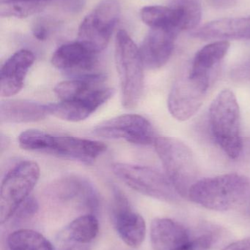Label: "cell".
Listing matches in <instances>:
<instances>
[{"instance_id":"28","label":"cell","mask_w":250,"mask_h":250,"mask_svg":"<svg viewBox=\"0 0 250 250\" xmlns=\"http://www.w3.org/2000/svg\"><path fill=\"white\" fill-rule=\"evenodd\" d=\"M34 36L39 41H45L48 37V31L44 25L38 24L33 29Z\"/></svg>"},{"instance_id":"24","label":"cell","mask_w":250,"mask_h":250,"mask_svg":"<svg viewBox=\"0 0 250 250\" xmlns=\"http://www.w3.org/2000/svg\"><path fill=\"white\" fill-rule=\"evenodd\" d=\"M46 2L44 1H11L1 3V17L26 18L44 10Z\"/></svg>"},{"instance_id":"27","label":"cell","mask_w":250,"mask_h":250,"mask_svg":"<svg viewBox=\"0 0 250 250\" xmlns=\"http://www.w3.org/2000/svg\"><path fill=\"white\" fill-rule=\"evenodd\" d=\"M223 250H250V238L233 242Z\"/></svg>"},{"instance_id":"7","label":"cell","mask_w":250,"mask_h":250,"mask_svg":"<svg viewBox=\"0 0 250 250\" xmlns=\"http://www.w3.org/2000/svg\"><path fill=\"white\" fill-rule=\"evenodd\" d=\"M114 174L134 190L167 202L182 197L166 175L147 166L118 163L113 166Z\"/></svg>"},{"instance_id":"3","label":"cell","mask_w":250,"mask_h":250,"mask_svg":"<svg viewBox=\"0 0 250 250\" xmlns=\"http://www.w3.org/2000/svg\"><path fill=\"white\" fill-rule=\"evenodd\" d=\"M209 123L213 137L224 152L231 159H237L243 144L241 136L240 109L232 91H222L211 103Z\"/></svg>"},{"instance_id":"15","label":"cell","mask_w":250,"mask_h":250,"mask_svg":"<svg viewBox=\"0 0 250 250\" xmlns=\"http://www.w3.org/2000/svg\"><path fill=\"white\" fill-rule=\"evenodd\" d=\"M35 62V55L27 49L16 51L1 68L0 95L10 98L17 95L24 85L25 79Z\"/></svg>"},{"instance_id":"12","label":"cell","mask_w":250,"mask_h":250,"mask_svg":"<svg viewBox=\"0 0 250 250\" xmlns=\"http://www.w3.org/2000/svg\"><path fill=\"white\" fill-rule=\"evenodd\" d=\"M114 92L112 88L102 86L76 99L50 104L51 115L72 123L82 121L107 103Z\"/></svg>"},{"instance_id":"18","label":"cell","mask_w":250,"mask_h":250,"mask_svg":"<svg viewBox=\"0 0 250 250\" xmlns=\"http://www.w3.org/2000/svg\"><path fill=\"white\" fill-rule=\"evenodd\" d=\"M140 16L142 21L151 29H161L177 35L182 31L189 30L184 9L179 3L173 7L146 6L141 10Z\"/></svg>"},{"instance_id":"10","label":"cell","mask_w":250,"mask_h":250,"mask_svg":"<svg viewBox=\"0 0 250 250\" xmlns=\"http://www.w3.org/2000/svg\"><path fill=\"white\" fill-rule=\"evenodd\" d=\"M93 132L101 138L142 146L154 144L157 138L152 125L137 114H125L103 122L94 128Z\"/></svg>"},{"instance_id":"1","label":"cell","mask_w":250,"mask_h":250,"mask_svg":"<svg viewBox=\"0 0 250 250\" xmlns=\"http://www.w3.org/2000/svg\"><path fill=\"white\" fill-rule=\"evenodd\" d=\"M250 197V179L238 173L200 179L189 192L195 204L214 211H227L246 202Z\"/></svg>"},{"instance_id":"5","label":"cell","mask_w":250,"mask_h":250,"mask_svg":"<svg viewBox=\"0 0 250 250\" xmlns=\"http://www.w3.org/2000/svg\"><path fill=\"white\" fill-rule=\"evenodd\" d=\"M40 177L39 166L25 160L10 169L2 179L0 190V222L7 223L28 198Z\"/></svg>"},{"instance_id":"13","label":"cell","mask_w":250,"mask_h":250,"mask_svg":"<svg viewBox=\"0 0 250 250\" xmlns=\"http://www.w3.org/2000/svg\"><path fill=\"white\" fill-rule=\"evenodd\" d=\"M53 65L60 71L73 76L85 77L96 73L97 54L80 42H70L59 47L51 57Z\"/></svg>"},{"instance_id":"16","label":"cell","mask_w":250,"mask_h":250,"mask_svg":"<svg viewBox=\"0 0 250 250\" xmlns=\"http://www.w3.org/2000/svg\"><path fill=\"white\" fill-rule=\"evenodd\" d=\"M178 35L167 31L151 29L139 48L145 68L155 70L167 64L173 54Z\"/></svg>"},{"instance_id":"21","label":"cell","mask_w":250,"mask_h":250,"mask_svg":"<svg viewBox=\"0 0 250 250\" xmlns=\"http://www.w3.org/2000/svg\"><path fill=\"white\" fill-rule=\"evenodd\" d=\"M230 48L227 41H217L205 45L194 57L189 72L194 76L212 78L216 67L223 61Z\"/></svg>"},{"instance_id":"9","label":"cell","mask_w":250,"mask_h":250,"mask_svg":"<svg viewBox=\"0 0 250 250\" xmlns=\"http://www.w3.org/2000/svg\"><path fill=\"white\" fill-rule=\"evenodd\" d=\"M34 150L91 165L107 150V146L100 141L73 136H55L41 130L35 138Z\"/></svg>"},{"instance_id":"23","label":"cell","mask_w":250,"mask_h":250,"mask_svg":"<svg viewBox=\"0 0 250 250\" xmlns=\"http://www.w3.org/2000/svg\"><path fill=\"white\" fill-rule=\"evenodd\" d=\"M7 242L10 250H54L45 236L29 229L15 230L9 235Z\"/></svg>"},{"instance_id":"25","label":"cell","mask_w":250,"mask_h":250,"mask_svg":"<svg viewBox=\"0 0 250 250\" xmlns=\"http://www.w3.org/2000/svg\"><path fill=\"white\" fill-rule=\"evenodd\" d=\"M38 201L34 197L29 196L18 207L11 219H14L16 223H20L32 218L38 212Z\"/></svg>"},{"instance_id":"26","label":"cell","mask_w":250,"mask_h":250,"mask_svg":"<svg viewBox=\"0 0 250 250\" xmlns=\"http://www.w3.org/2000/svg\"><path fill=\"white\" fill-rule=\"evenodd\" d=\"M214 236L211 234L202 235L192 239L190 242L174 250H210L214 242Z\"/></svg>"},{"instance_id":"2","label":"cell","mask_w":250,"mask_h":250,"mask_svg":"<svg viewBox=\"0 0 250 250\" xmlns=\"http://www.w3.org/2000/svg\"><path fill=\"white\" fill-rule=\"evenodd\" d=\"M114 57L124 108H136L144 88V66L139 48L124 29L115 37Z\"/></svg>"},{"instance_id":"20","label":"cell","mask_w":250,"mask_h":250,"mask_svg":"<svg viewBox=\"0 0 250 250\" xmlns=\"http://www.w3.org/2000/svg\"><path fill=\"white\" fill-rule=\"evenodd\" d=\"M192 240L189 231L180 223L167 218H157L151 226L154 250H174Z\"/></svg>"},{"instance_id":"22","label":"cell","mask_w":250,"mask_h":250,"mask_svg":"<svg viewBox=\"0 0 250 250\" xmlns=\"http://www.w3.org/2000/svg\"><path fill=\"white\" fill-rule=\"evenodd\" d=\"M66 231L70 242L86 245L95 240L98 236L99 223L95 214H85L73 220Z\"/></svg>"},{"instance_id":"17","label":"cell","mask_w":250,"mask_h":250,"mask_svg":"<svg viewBox=\"0 0 250 250\" xmlns=\"http://www.w3.org/2000/svg\"><path fill=\"white\" fill-rule=\"evenodd\" d=\"M203 41L250 40V17L226 18L205 23L191 33Z\"/></svg>"},{"instance_id":"6","label":"cell","mask_w":250,"mask_h":250,"mask_svg":"<svg viewBox=\"0 0 250 250\" xmlns=\"http://www.w3.org/2000/svg\"><path fill=\"white\" fill-rule=\"evenodd\" d=\"M120 14L117 0H102L81 23L78 42L94 54H99L108 45Z\"/></svg>"},{"instance_id":"30","label":"cell","mask_w":250,"mask_h":250,"mask_svg":"<svg viewBox=\"0 0 250 250\" xmlns=\"http://www.w3.org/2000/svg\"><path fill=\"white\" fill-rule=\"evenodd\" d=\"M48 0H0V2H11V1H44L46 2Z\"/></svg>"},{"instance_id":"31","label":"cell","mask_w":250,"mask_h":250,"mask_svg":"<svg viewBox=\"0 0 250 250\" xmlns=\"http://www.w3.org/2000/svg\"><path fill=\"white\" fill-rule=\"evenodd\" d=\"M68 250H89V249L85 245H77V246L72 247Z\"/></svg>"},{"instance_id":"4","label":"cell","mask_w":250,"mask_h":250,"mask_svg":"<svg viewBox=\"0 0 250 250\" xmlns=\"http://www.w3.org/2000/svg\"><path fill=\"white\" fill-rule=\"evenodd\" d=\"M154 144L166 176L182 198L189 197L198 176L192 150L184 143L170 137H157Z\"/></svg>"},{"instance_id":"19","label":"cell","mask_w":250,"mask_h":250,"mask_svg":"<svg viewBox=\"0 0 250 250\" xmlns=\"http://www.w3.org/2000/svg\"><path fill=\"white\" fill-rule=\"evenodd\" d=\"M51 115L50 104L27 100H9L0 104L1 124H20L41 121Z\"/></svg>"},{"instance_id":"14","label":"cell","mask_w":250,"mask_h":250,"mask_svg":"<svg viewBox=\"0 0 250 250\" xmlns=\"http://www.w3.org/2000/svg\"><path fill=\"white\" fill-rule=\"evenodd\" d=\"M53 195L63 201H77L90 214H95L99 208V197L95 187L88 179L70 175L56 181L51 185Z\"/></svg>"},{"instance_id":"8","label":"cell","mask_w":250,"mask_h":250,"mask_svg":"<svg viewBox=\"0 0 250 250\" xmlns=\"http://www.w3.org/2000/svg\"><path fill=\"white\" fill-rule=\"evenodd\" d=\"M212 78L191 74L189 70L176 79L169 94L167 105L170 114L179 121L195 115L204 104Z\"/></svg>"},{"instance_id":"29","label":"cell","mask_w":250,"mask_h":250,"mask_svg":"<svg viewBox=\"0 0 250 250\" xmlns=\"http://www.w3.org/2000/svg\"><path fill=\"white\" fill-rule=\"evenodd\" d=\"M211 1L216 7H222L232 5L234 0H211Z\"/></svg>"},{"instance_id":"11","label":"cell","mask_w":250,"mask_h":250,"mask_svg":"<svg viewBox=\"0 0 250 250\" xmlns=\"http://www.w3.org/2000/svg\"><path fill=\"white\" fill-rule=\"evenodd\" d=\"M112 220L117 234L130 248H139L145 240L146 226L143 217L132 209L124 194L114 188L112 205Z\"/></svg>"}]
</instances>
